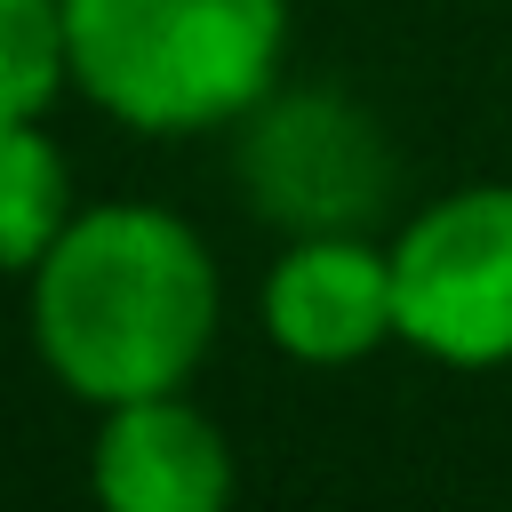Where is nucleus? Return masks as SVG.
Returning a JSON list of instances; mask_svg holds the SVG:
<instances>
[{
  "label": "nucleus",
  "mask_w": 512,
  "mask_h": 512,
  "mask_svg": "<svg viewBox=\"0 0 512 512\" xmlns=\"http://www.w3.org/2000/svg\"><path fill=\"white\" fill-rule=\"evenodd\" d=\"M32 336L80 400L176 392L216 336V264L160 208L72 216L32 264Z\"/></svg>",
  "instance_id": "nucleus-1"
},
{
  "label": "nucleus",
  "mask_w": 512,
  "mask_h": 512,
  "mask_svg": "<svg viewBox=\"0 0 512 512\" xmlns=\"http://www.w3.org/2000/svg\"><path fill=\"white\" fill-rule=\"evenodd\" d=\"M288 0H64L72 80L128 128L240 120L280 64Z\"/></svg>",
  "instance_id": "nucleus-2"
},
{
  "label": "nucleus",
  "mask_w": 512,
  "mask_h": 512,
  "mask_svg": "<svg viewBox=\"0 0 512 512\" xmlns=\"http://www.w3.org/2000/svg\"><path fill=\"white\" fill-rule=\"evenodd\" d=\"M392 320L456 368L512 360V184L432 200L392 248Z\"/></svg>",
  "instance_id": "nucleus-3"
},
{
  "label": "nucleus",
  "mask_w": 512,
  "mask_h": 512,
  "mask_svg": "<svg viewBox=\"0 0 512 512\" xmlns=\"http://www.w3.org/2000/svg\"><path fill=\"white\" fill-rule=\"evenodd\" d=\"M240 176L256 208L288 232H352L392 192V152L344 96H272L240 144Z\"/></svg>",
  "instance_id": "nucleus-4"
},
{
  "label": "nucleus",
  "mask_w": 512,
  "mask_h": 512,
  "mask_svg": "<svg viewBox=\"0 0 512 512\" xmlns=\"http://www.w3.org/2000/svg\"><path fill=\"white\" fill-rule=\"evenodd\" d=\"M264 328L296 360H360L368 344L400 336L392 320V256L352 232H304L264 280Z\"/></svg>",
  "instance_id": "nucleus-5"
},
{
  "label": "nucleus",
  "mask_w": 512,
  "mask_h": 512,
  "mask_svg": "<svg viewBox=\"0 0 512 512\" xmlns=\"http://www.w3.org/2000/svg\"><path fill=\"white\" fill-rule=\"evenodd\" d=\"M96 488L112 512H208L232 488L224 432L184 408L176 392L112 400V424L96 440Z\"/></svg>",
  "instance_id": "nucleus-6"
},
{
  "label": "nucleus",
  "mask_w": 512,
  "mask_h": 512,
  "mask_svg": "<svg viewBox=\"0 0 512 512\" xmlns=\"http://www.w3.org/2000/svg\"><path fill=\"white\" fill-rule=\"evenodd\" d=\"M72 224L64 152L32 120H0V272H32Z\"/></svg>",
  "instance_id": "nucleus-7"
},
{
  "label": "nucleus",
  "mask_w": 512,
  "mask_h": 512,
  "mask_svg": "<svg viewBox=\"0 0 512 512\" xmlns=\"http://www.w3.org/2000/svg\"><path fill=\"white\" fill-rule=\"evenodd\" d=\"M72 80L64 0H0V120H40V104Z\"/></svg>",
  "instance_id": "nucleus-8"
}]
</instances>
